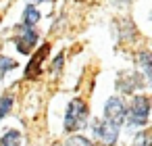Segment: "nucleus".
<instances>
[{"label": "nucleus", "instance_id": "0eeeda50", "mask_svg": "<svg viewBox=\"0 0 152 146\" xmlns=\"http://www.w3.org/2000/svg\"><path fill=\"white\" fill-rule=\"evenodd\" d=\"M38 21H40V13L36 11V7H27L25 13H23V25H25V27H31V25H36Z\"/></svg>", "mask_w": 152, "mask_h": 146}, {"label": "nucleus", "instance_id": "9b49d317", "mask_svg": "<svg viewBox=\"0 0 152 146\" xmlns=\"http://www.w3.org/2000/svg\"><path fill=\"white\" fill-rule=\"evenodd\" d=\"M69 146H92L86 138H79V136H75V138H71L69 140Z\"/></svg>", "mask_w": 152, "mask_h": 146}, {"label": "nucleus", "instance_id": "9d476101", "mask_svg": "<svg viewBox=\"0 0 152 146\" xmlns=\"http://www.w3.org/2000/svg\"><path fill=\"white\" fill-rule=\"evenodd\" d=\"M15 67V61L13 59H7V56H0V71H9V69H13Z\"/></svg>", "mask_w": 152, "mask_h": 146}, {"label": "nucleus", "instance_id": "20e7f679", "mask_svg": "<svg viewBox=\"0 0 152 146\" xmlns=\"http://www.w3.org/2000/svg\"><path fill=\"white\" fill-rule=\"evenodd\" d=\"M48 50H50V46L48 44H44L38 52H36V56L29 61V65H27V71H25V77L27 79H34V77H38L40 75V67H42V63H44V59L48 56Z\"/></svg>", "mask_w": 152, "mask_h": 146}, {"label": "nucleus", "instance_id": "f257e3e1", "mask_svg": "<svg viewBox=\"0 0 152 146\" xmlns=\"http://www.w3.org/2000/svg\"><path fill=\"white\" fill-rule=\"evenodd\" d=\"M86 117H88V106L83 100L75 98L69 102V109H67V117H65V129L73 131V129H79L83 123H86Z\"/></svg>", "mask_w": 152, "mask_h": 146}, {"label": "nucleus", "instance_id": "423d86ee", "mask_svg": "<svg viewBox=\"0 0 152 146\" xmlns=\"http://www.w3.org/2000/svg\"><path fill=\"white\" fill-rule=\"evenodd\" d=\"M104 115H106V119L110 121V123H121L123 121V117H125V109H123V102L119 100V98H110L108 102H106V106H104Z\"/></svg>", "mask_w": 152, "mask_h": 146}, {"label": "nucleus", "instance_id": "1a4fd4ad", "mask_svg": "<svg viewBox=\"0 0 152 146\" xmlns=\"http://www.w3.org/2000/svg\"><path fill=\"white\" fill-rule=\"evenodd\" d=\"M11 104H13V98H11V96H7V98H2V100H0V119H2V117L9 113Z\"/></svg>", "mask_w": 152, "mask_h": 146}, {"label": "nucleus", "instance_id": "7ed1b4c3", "mask_svg": "<svg viewBox=\"0 0 152 146\" xmlns=\"http://www.w3.org/2000/svg\"><path fill=\"white\" fill-rule=\"evenodd\" d=\"M94 131H96V136H98V140L102 144H113L117 140V136H119V125L110 123L108 119H104V121H98L94 125Z\"/></svg>", "mask_w": 152, "mask_h": 146}, {"label": "nucleus", "instance_id": "4468645a", "mask_svg": "<svg viewBox=\"0 0 152 146\" xmlns=\"http://www.w3.org/2000/svg\"><path fill=\"white\" fill-rule=\"evenodd\" d=\"M31 2H42V0H31Z\"/></svg>", "mask_w": 152, "mask_h": 146}, {"label": "nucleus", "instance_id": "39448f33", "mask_svg": "<svg viewBox=\"0 0 152 146\" xmlns=\"http://www.w3.org/2000/svg\"><path fill=\"white\" fill-rule=\"evenodd\" d=\"M36 40H38V36H36V32H31L29 27H21L19 29V36H17V48H19V52H31V48L36 46Z\"/></svg>", "mask_w": 152, "mask_h": 146}, {"label": "nucleus", "instance_id": "f8f14e48", "mask_svg": "<svg viewBox=\"0 0 152 146\" xmlns=\"http://www.w3.org/2000/svg\"><path fill=\"white\" fill-rule=\"evenodd\" d=\"M137 146H150L148 134H140V136H137Z\"/></svg>", "mask_w": 152, "mask_h": 146}, {"label": "nucleus", "instance_id": "6e6552de", "mask_svg": "<svg viewBox=\"0 0 152 146\" xmlns=\"http://www.w3.org/2000/svg\"><path fill=\"white\" fill-rule=\"evenodd\" d=\"M2 146H19L21 144V138H19V131H7L4 136H2V142H0Z\"/></svg>", "mask_w": 152, "mask_h": 146}, {"label": "nucleus", "instance_id": "ddd939ff", "mask_svg": "<svg viewBox=\"0 0 152 146\" xmlns=\"http://www.w3.org/2000/svg\"><path fill=\"white\" fill-rule=\"evenodd\" d=\"M142 63H144V71H146V73H150V59H148V52H144V54H142Z\"/></svg>", "mask_w": 152, "mask_h": 146}, {"label": "nucleus", "instance_id": "2eb2a0df", "mask_svg": "<svg viewBox=\"0 0 152 146\" xmlns=\"http://www.w3.org/2000/svg\"><path fill=\"white\" fill-rule=\"evenodd\" d=\"M77 2H83V0H77Z\"/></svg>", "mask_w": 152, "mask_h": 146}, {"label": "nucleus", "instance_id": "f03ea898", "mask_svg": "<svg viewBox=\"0 0 152 146\" xmlns=\"http://www.w3.org/2000/svg\"><path fill=\"white\" fill-rule=\"evenodd\" d=\"M148 111H150L148 98L137 96V98L131 102V109H129V115H127L129 125H146V121H148Z\"/></svg>", "mask_w": 152, "mask_h": 146}]
</instances>
